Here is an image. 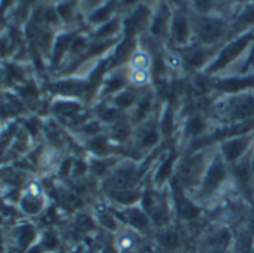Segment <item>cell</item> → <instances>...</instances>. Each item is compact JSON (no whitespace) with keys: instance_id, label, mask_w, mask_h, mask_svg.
Here are the masks:
<instances>
[{"instance_id":"cell-4","label":"cell","mask_w":254,"mask_h":253,"mask_svg":"<svg viewBox=\"0 0 254 253\" xmlns=\"http://www.w3.org/2000/svg\"><path fill=\"white\" fill-rule=\"evenodd\" d=\"M139 204L150 216L154 229L165 228L175 223V211H174L169 186L162 189L153 186H144V192Z\"/></svg>"},{"instance_id":"cell-17","label":"cell","mask_w":254,"mask_h":253,"mask_svg":"<svg viewBox=\"0 0 254 253\" xmlns=\"http://www.w3.org/2000/svg\"><path fill=\"white\" fill-rule=\"evenodd\" d=\"M84 150L87 152V155L90 156H112V155H118L117 147L114 146V143L111 141V138L108 137L106 131L103 134H99L96 137H91L88 140H85L82 143Z\"/></svg>"},{"instance_id":"cell-24","label":"cell","mask_w":254,"mask_h":253,"mask_svg":"<svg viewBox=\"0 0 254 253\" xmlns=\"http://www.w3.org/2000/svg\"><path fill=\"white\" fill-rule=\"evenodd\" d=\"M39 243L42 244V247L45 249L47 253L62 252V243H63L62 235L54 228H48V229L42 231L39 235Z\"/></svg>"},{"instance_id":"cell-14","label":"cell","mask_w":254,"mask_h":253,"mask_svg":"<svg viewBox=\"0 0 254 253\" xmlns=\"http://www.w3.org/2000/svg\"><path fill=\"white\" fill-rule=\"evenodd\" d=\"M169 36L171 41L175 45L184 47L190 41L191 36V24L187 18V15L183 11H175L171 18V27H169Z\"/></svg>"},{"instance_id":"cell-7","label":"cell","mask_w":254,"mask_h":253,"mask_svg":"<svg viewBox=\"0 0 254 253\" xmlns=\"http://www.w3.org/2000/svg\"><path fill=\"white\" fill-rule=\"evenodd\" d=\"M253 39H254V30H248L247 33L230 41L227 45L223 47V50L220 51L217 59L206 68V74H209V75L217 74V72L223 71L227 65L233 63L238 59V56L242 54L248 48V45L253 42Z\"/></svg>"},{"instance_id":"cell-2","label":"cell","mask_w":254,"mask_h":253,"mask_svg":"<svg viewBox=\"0 0 254 253\" xmlns=\"http://www.w3.org/2000/svg\"><path fill=\"white\" fill-rule=\"evenodd\" d=\"M215 123L236 124L254 120V91L224 94L209 103L206 112Z\"/></svg>"},{"instance_id":"cell-30","label":"cell","mask_w":254,"mask_h":253,"mask_svg":"<svg viewBox=\"0 0 254 253\" xmlns=\"http://www.w3.org/2000/svg\"><path fill=\"white\" fill-rule=\"evenodd\" d=\"M121 29V23L118 18H112L103 24L99 26V29L94 33V38L97 41H108V39H114V36L120 32Z\"/></svg>"},{"instance_id":"cell-5","label":"cell","mask_w":254,"mask_h":253,"mask_svg":"<svg viewBox=\"0 0 254 253\" xmlns=\"http://www.w3.org/2000/svg\"><path fill=\"white\" fill-rule=\"evenodd\" d=\"M153 243L163 250L165 253H178L180 250L189 247V235L187 231L183 225L180 223H172L165 228L154 229V232L150 237Z\"/></svg>"},{"instance_id":"cell-31","label":"cell","mask_w":254,"mask_h":253,"mask_svg":"<svg viewBox=\"0 0 254 253\" xmlns=\"http://www.w3.org/2000/svg\"><path fill=\"white\" fill-rule=\"evenodd\" d=\"M151 57L148 53L145 51H135L130 57V65L133 69H142V71H148V68L151 66Z\"/></svg>"},{"instance_id":"cell-33","label":"cell","mask_w":254,"mask_h":253,"mask_svg":"<svg viewBox=\"0 0 254 253\" xmlns=\"http://www.w3.org/2000/svg\"><path fill=\"white\" fill-rule=\"evenodd\" d=\"M57 14H59V17L63 20V21H66V23H69V21H72V18H73V12H75V2H63V3H60L59 6H57Z\"/></svg>"},{"instance_id":"cell-44","label":"cell","mask_w":254,"mask_h":253,"mask_svg":"<svg viewBox=\"0 0 254 253\" xmlns=\"http://www.w3.org/2000/svg\"><path fill=\"white\" fill-rule=\"evenodd\" d=\"M253 153H254V147H253Z\"/></svg>"},{"instance_id":"cell-26","label":"cell","mask_w":254,"mask_h":253,"mask_svg":"<svg viewBox=\"0 0 254 253\" xmlns=\"http://www.w3.org/2000/svg\"><path fill=\"white\" fill-rule=\"evenodd\" d=\"M88 84L78 81V80H69V81H60L54 84V90L63 96H79L87 91Z\"/></svg>"},{"instance_id":"cell-11","label":"cell","mask_w":254,"mask_h":253,"mask_svg":"<svg viewBox=\"0 0 254 253\" xmlns=\"http://www.w3.org/2000/svg\"><path fill=\"white\" fill-rule=\"evenodd\" d=\"M90 210L96 219L99 229L108 235H115L124 226L120 217L117 216L115 210L112 208V205H109L102 196L90 207Z\"/></svg>"},{"instance_id":"cell-9","label":"cell","mask_w":254,"mask_h":253,"mask_svg":"<svg viewBox=\"0 0 254 253\" xmlns=\"http://www.w3.org/2000/svg\"><path fill=\"white\" fill-rule=\"evenodd\" d=\"M193 30L196 38L203 45L215 44L226 32V23L212 15H197L193 20Z\"/></svg>"},{"instance_id":"cell-16","label":"cell","mask_w":254,"mask_h":253,"mask_svg":"<svg viewBox=\"0 0 254 253\" xmlns=\"http://www.w3.org/2000/svg\"><path fill=\"white\" fill-rule=\"evenodd\" d=\"M133 132H135V124L129 120L127 115L123 120H120L118 123L106 128V134L111 138V141L114 143V146L117 147V152L132 141Z\"/></svg>"},{"instance_id":"cell-18","label":"cell","mask_w":254,"mask_h":253,"mask_svg":"<svg viewBox=\"0 0 254 253\" xmlns=\"http://www.w3.org/2000/svg\"><path fill=\"white\" fill-rule=\"evenodd\" d=\"M150 18V9L145 5H138L133 12L127 17L123 23L124 29V36L126 38H135V35L147 26Z\"/></svg>"},{"instance_id":"cell-39","label":"cell","mask_w":254,"mask_h":253,"mask_svg":"<svg viewBox=\"0 0 254 253\" xmlns=\"http://www.w3.org/2000/svg\"><path fill=\"white\" fill-rule=\"evenodd\" d=\"M106 2H108V0H84V3H85L87 6H93V8H94V6L99 8V6H102L103 3H106Z\"/></svg>"},{"instance_id":"cell-6","label":"cell","mask_w":254,"mask_h":253,"mask_svg":"<svg viewBox=\"0 0 254 253\" xmlns=\"http://www.w3.org/2000/svg\"><path fill=\"white\" fill-rule=\"evenodd\" d=\"M254 147V131L230 137L220 144H217V150L221 158L226 161L229 167H233L244 158H247Z\"/></svg>"},{"instance_id":"cell-32","label":"cell","mask_w":254,"mask_h":253,"mask_svg":"<svg viewBox=\"0 0 254 253\" xmlns=\"http://www.w3.org/2000/svg\"><path fill=\"white\" fill-rule=\"evenodd\" d=\"M251 24H254V5L245 8L244 12L238 17V20L235 21V30L244 29L245 26H251Z\"/></svg>"},{"instance_id":"cell-21","label":"cell","mask_w":254,"mask_h":253,"mask_svg":"<svg viewBox=\"0 0 254 253\" xmlns=\"http://www.w3.org/2000/svg\"><path fill=\"white\" fill-rule=\"evenodd\" d=\"M171 18H172V14L168 8V5L163 2L156 15L153 17L151 23H150V33L153 38L156 39H162V38H166L169 35V27H171Z\"/></svg>"},{"instance_id":"cell-20","label":"cell","mask_w":254,"mask_h":253,"mask_svg":"<svg viewBox=\"0 0 254 253\" xmlns=\"http://www.w3.org/2000/svg\"><path fill=\"white\" fill-rule=\"evenodd\" d=\"M214 87L224 94L241 93V91H245V90L254 87V75H242V77L218 80L217 83H214Z\"/></svg>"},{"instance_id":"cell-23","label":"cell","mask_w":254,"mask_h":253,"mask_svg":"<svg viewBox=\"0 0 254 253\" xmlns=\"http://www.w3.org/2000/svg\"><path fill=\"white\" fill-rule=\"evenodd\" d=\"M139 96H141V91L138 88H133V87L129 85V87L120 90L118 93H115L114 96H111L106 102H109L111 105H114L115 108H118V109H121V111H124L127 114L135 106Z\"/></svg>"},{"instance_id":"cell-43","label":"cell","mask_w":254,"mask_h":253,"mask_svg":"<svg viewBox=\"0 0 254 253\" xmlns=\"http://www.w3.org/2000/svg\"><path fill=\"white\" fill-rule=\"evenodd\" d=\"M248 253H254V243H253V246H251V249H250V252Z\"/></svg>"},{"instance_id":"cell-38","label":"cell","mask_w":254,"mask_h":253,"mask_svg":"<svg viewBox=\"0 0 254 253\" xmlns=\"http://www.w3.org/2000/svg\"><path fill=\"white\" fill-rule=\"evenodd\" d=\"M0 253H8V250H6V235H5L2 228H0Z\"/></svg>"},{"instance_id":"cell-45","label":"cell","mask_w":254,"mask_h":253,"mask_svg":"<svg viewBox=\"0 0 254 253\" xmlns=\"http://www.w3.org/2000/svg\"><path fill=\"white\" fill-rule=\"evenodd\" d=\"M8 253H11V252H8Z\"/></svg>"},{"instance_id":"cell-8","label":"cell","mask_w":254,"mask_h":253,"mask_svg":"<svg viewBox=\"0 0 254 253\" xmlns=\"http://www.w3.org/2000/svg\"><path fill=\"white\" fill-rule=\"evenodd\" d=\"M112 208L115 210L117 216L120 217V220L124 226L136 231L138 234H141L144 237H151V234L154 232V225H153L150 216L141 207V204L123 207V208H115V207H112Z\"/></svg>"},{"instance_id":"cell-22","label":"cell","mask_w":254,"mask_h":253,"mask_svg":"<svg viewBox=\"0 0 254 253\" xmlns=\"http://www.w3.org/2000/svg\"><path fill=\"white\" fill-rule=\"evenodd\" d=\"M20 210L26 216H39L47 210V199L41 190H29L20 199Z\"/></svg>"},{"instance_id":"cell-35","label":"cell","mask_w":254,"mask_h":253,"mask_svg":"<svg viewBox=\"0 0 254 253\" xmlns=\"http://www.w3.org/2000/svg\"><path fill=\"white\" fill-rule=\"evenodd\" d=\"M69 50H70L72 54H81L85 50H88V42H87V39L84 36H75Z\"/></svg>"},{"instance_id":"cell-40","label":"cell","mask_w":254,"mask_h":253,"mask_svg":"<svg viewBox=\"0 0 254 253\" xmlns=\"http://www.w3.org/2000/svg\"><path fill=\"white\" fill-rule=\"evenodd\" d=\"M12 2H14V0H2V5H0V15H2L6 11V8L11 6Z\"/></svg>"},{"instance_id":"cell-25","label":"cell","mask_w":254,"mask_h":253,"mask_svg":"<svg viewBox=\"0 0 254 253\" xmlns=\"http://www.w3.org/2000/svg\"><path fill=\"white\" fill-rule=\"evenodd\" d=\"M133 53H135V38H124V41L117 47L109 66L114 68V66L121 65L127 59H130Z\"/></svg>"},{"instance_id":"cell-19","label":"cell","mask_w":254,"mask_h":253,"mask_svg":"<svg viewBox=\"0 0 254 253\" xmlns=\"http://www.w3.org/2000/svg\"><path fill=\"white\" fill-rule=\"evenodd\" d=\"M41 232L33 223H21L12 231V238L20 253H24L29 247L38 243Z\"/></svg>"},{"instance_id":"cell-28","label":"cell","mask_w":254,"mask_h":253,"mask_svg":"<svg viewBox=\"0 0 254 253\" xmlns=\"http://www.w3.org/2000/svg\"><path fill=\"white\" fill-rule=\"evenodd\" d=\"M208 60V51L199 47H191L184 51V62L187 63L189 68L199 69L205 65Z\"/></svg>"},{"instance_id":"cell-36","label":"cell","mask_w":254,"mask_h":253,"mask_svg":"<svg viewBox=\"0 0 254 253\" xmlns=\"http://www.w3.org/2000/svg\"><path fill=\"white\" fill-rule=\"evenodd\" d=\"M251 68H254V44H253V48H251L248 57H247V62L244 63V66H242V69H241V74H244V75L248 74V71H250Z\"/></svg>"},{"instance_id":"cell-29","label":"cell","mask_w":254,"mask_h":253,"mask_svg":"<svg viewBox=\"0 0 254 253\" xmlns=\"http://www.w3.org/2000/svg\"><path fill=\"white\" fill-rule=\"evenodd\" d=\"M75 35L72 33H64V35H60L56 42H54V48H53V66L59 65L60 60L63 59L64 53L70 48V44L73 41Z\"/></svg>"},{"instance_id":"cell-12","label":"cell","mask_w":254,"mask_h":253,"mask_svg":"<svg viewBox=\"0 0 254 253\" xmlns=\"http://www.w3.org/2000/svg\"><path fill=\"white\" fill-rule=\"evenodd\" d=\"M160 103H162V100L159 99L157 93H154L153 90L141 91L138 102L129 112H127V117H129V120L135 126H138V124L144 123L145 120H148L151 115H154L157 112V109L160 108Z\"/></svg>"},{"instance_id":"cell-3","label":"cell","mask_w":254,"mask_h":253,"mask_svg":"<svg viewBox=\"0 0 254 253\" xmlns=\"http://www.w3.org/2000/svg\"><path fill=\"white\" fill-rule=\"evenodd\" d=\"M214 147L215 146L196 150V152H181L175 177L181 183V186L186 189V192L191 196L194 195V192L197 190L200 184L202 175L214 152Z\"/></svg>"},{"instance_id":"cell-10","label":"cell","mask_w":254,"mask_h":253,"mask_svg":"<svg viewBox=\"0 0 254 253\" xmlns=\"http://www.w3.org/2000/svg\"><path fill=\"white\" fill-rule=\"evenodd\" d=\"M157 123H159V131L162 135V140L165 144L177 146L175 138L178 134V126H180V109L177 105L169 102H162L157 114Z\"/></svg>"},{"instance_id":"cell-13","label":"cell","mask_w":254,"mask_h":253,"mask_svg":"<svg viewBox=\"0 0 254 253\" xmlns=\"http://www.w3.org/2000/svg\"><path fill=\"white\" fill-rule=\"evenodd\" d=\"M147 238L148 237H144L127 226H123L115 235H112V241L118 253H139Z\"/></svg>"},{"instance_id":"cell-41","label":"cell","mask_w":254,"mask_h":253,"mask_svg":"<svg viewBox=\"0 0 254 253\" xmlns=\"http://www.w3.org/2000/svg\"><path fill=\"white\" fill-rule=\"evenodd\" d=\"M136 2H138V0H121V6H123V8H130V6H133Z\"/></svg>"},{"instance_id":"cell-37","label":"cell","mask_w":254,"mask_h":253,"mask_svg":"<svg viewBox=\"0 0 254 253\" xmlns=\"http://www.w3.org/2000/svg\"><path fill=\"white\" fill-rule=\"evenodd\" d=\"M196 253H233V250L218 249V247H203V249H199Z\"/></svg>"},{"instance_id":"cell-15","label":"cell","mask_w":254,"mask_h":253,"mask_svg":"<svg viewBox=\"0 0 254 253\" xmlns=\"http://www.w3.org/2000/svg\"><path fill=\"white\" fill-rule=\"evenodd\" d=\"M144 187H133V189H123V190H114L100 195L108 204H111L115 208L130 207L141 202Z\"/></svg>"},{"instance_id":"cell-34","label":"cell","mask_w":254,"mask_h":253,"mask_svg":"<svg viewBox=\"0 0 254 253\" xmlns=\"http://www.w3.org/2000/svg\"><path fill=\"white\" fill-rule=\"evenodd\" d=\"M193 6L197 15H209L214 8L212 0H193Z\"/></svg>"},{"instance_id":"cell-1","label":"cell","mask_w":254,"mask_h":253,"mask_svg":"<svg viewBox=\"0 0 254 253\" xmlns=\"http://www.w3.org/2000/svg\"><path fill=\"white\" fill-rule=\"evenodd\" d=\"M233 193L238 192L235 190L232 183L230 167L221 158L215 146L202 175L200 184L193 195V199H196L206 210H209L217 207L221 201H224Z\"/></svg>"},{"instance_id":"cell-27","label":"cell","mask_w":254,"mask_h":253,"mask_svg":"<svg viewBox=\"0 0 254 253\" xmlns=\"http://www.w3.org/2000/svg\"><path fill=\"white\" fill-rule=\"evenodd\" d=\"M115 6H117V0H108L106 3H103L102 6L91 11V14L88 15V21L91 24H103V23L112 20L111 15L115 11Z\"/></svg>"},{"instance_id":"cell-42","label":"cell","mask_w":254,"mask_h":253,"mask_svg":"<svg viewBox=\"0 0 254 253\" xmlns=\"http://www.w3.org/2000/svg\"><path fill=\"white\" fill-rule=\"evenodd\" d=\"M178 253H196V250H191L190 247H186V249H183V250H180Z\"/></svg>"}]
</instances>
